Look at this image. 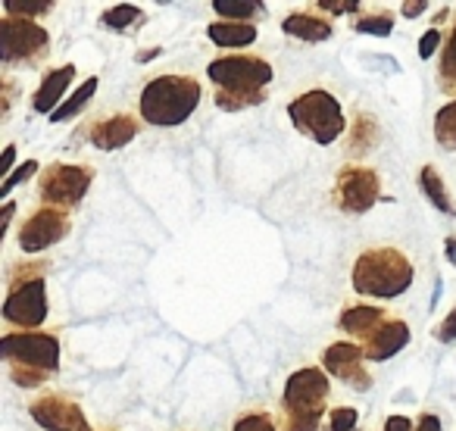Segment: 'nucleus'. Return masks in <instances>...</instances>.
<instances>
[{"label": "nucleus", "instance_id": "nucleus-1", "mask_svg": "<svg viewBox=\"0 0 456 431\" xmlns=\"http://www.w3.org/2000/svg\"><path fill=\"white\" fill-rule=\"evenodd\" d=\"M209 82L216 85V107L225 113L260 107L266 101V88L275 78V69L263 57L250 53H225L207 66Z\"/></svg>", "mask_w": 456, "mask_h": 431}, {"label": "nucleus", "instance_id": "nucleus-2", "mask_svg": "<svg viewBox=\"0 0 456 431\" xmlns=\"http://www.w3.org/2000/svg\"><path fill=\"white\" fill-rule=\"evenodd\" d=\"M0 356L7 360L16 385L41 387L60 369V341L45 331H7L0 337Z\"/></svg>", "mask_w": 456, "mask_h": 431}, {"label": "nucleus", "instance_id": "nucleus-3", "mask_svg": "<svg viewBox=\"0 0 456 431\" xmlns=\"http://www.w3.org/2000/svg\"><path fill=\"white\" fill-rule=\"evenodd\" d=\"M412 279H416V269H412L410 256L400 254L397 248L362 250L354 263V275H350L356 294L379 300H391L406 294Z\"/></svg>", "mask_w": 456, "mask_h": 431}, {"label": "nucleus", "instance_id": "nucleus-4", "mask_svg": "<svg viewBox=\"0 0 456 431\" xmlns=\"http://www.w3.org/2000/svg\"><path fill=\"white\" fill-rule=\"evenodd\" d=\"M141 116L157 128H175L200 107V82L191 76H157L141 91Z\"/></svg>", "mask_w": 456, "mask_h": 431}, {"label": "nucleus", "instance_id": "nucleus-5", "mask_svg": "<svg viewBox=\"0 0 456 431\" xmlns=\"http://www.w3.org/2000/svg\"><path fill=\"white\" fill-rule=\"evenodd\" d=\"M329 372L316 366H304L285 381L281 406H285V431H316L322 425L329 403Z\"/></svg>", "mask_w": 456, "mask_h": 431}, {"label": "nucleus", "instance_id": "nucleus-6", "mask_svg": "<svg viewBox=\"0 0 456 431\" xmlns=\"http://www.w3.org/2000/svg\"><path fill=\"white\" fill-rule=\"evenodd\" d=\"M288 116H291V126L297 128L300 134H306V138H313L322 147L335 144L344 134V128H347L341 103L325 88H310L300 97H294V101L288 103Z\"/></svg>", "mask_w": 456, "mask_h": 431}, {"label": "nucleus", "instance_id": "nucleus-7", "mask_svg": "<svg viewBox=\"0 0 456 431\" xmlns=\"http://www.w3.org/2000/svg\"><path fill=\"white\" fill-rule=\"evenodd\" d=\"M47 263H26V269L10 272V294L4 300V319L20 331H35L47 319Z\"/></svg>", "mask_w": 456, "mask_h": 431}, {"label": "nucleus", "instance_id": "nucleus-8", "mask_svg": "<svg viewBox=\"0 0 456 431\" xmlns=\"http://www.w3.org/2000/svg\"><path fill=\"white\" fill-rule=\"evenodd\" d=\"M51 51V32L32 20L4 16L0 20V63L4 66H35Z\"/></svg>", "mask_w": 456, "mask_h": 431}, {"label": "nucleus", "instance_id": "nucleus-9", "mask_svg": "<svg viewBox=\"0 0 456 431\" xmlns=\"http://www.w3.org/2000/svg\"><path fill=\"white\" fill-rule=\"evenodd\" d=\"M91 182H94V169L85 163H51L41 169L38 175V194L45 207L60 209H76L85 200Z\"/></svg>", "mask_w": 456, "mask_h": 431}, {"label": "nucleus", "instance_id": "nucleus-10", "mask_svg": "<svg viewBox=\"0 0 456 431\" xmlns=\"http://www.w3.org/2000/svg\"><path fill=\"white\" fill-rule=\"evenodd\" d=\"M381 197V178L369 166H344L335 178V203L341 213L362 216Z\"/></svg>", "mask_w": 456, "mask_h": 431}, {"label": "nucleus", "instance_id": "nucleus-11", "mask_svg": "<svg viewBox=\"0 0 456 431\" xmlns=\"http://www.w3.org/2000/svg\"><path fill=\"white\" fill-rule=\"evenodd\" d=\"M72 229L69 209L60 207H41L28 216L20 229V248L22 254H41V250L60 244Z\"/></svg>", "mask_w": 456, "mask_h": 431}, {"label": "nucleus", "instance_id": "nucleus-12", "mask_svg": "<svg viewBox=\"0 0 456 431\" xmlns=\"http://www.w3.org/2000/svg\"><path fill=\"white\" fill-rule=\"evenodd\" d=\"M28 416L45 431H91V422L85 419L82 406L60 394H41L28 403Z\"/></svg>", "mask_w": 456, "mask_h": 431}, {"label": "nucleus", "instance_id": "nucleus-13", "mask_svg": "<svg viewBox=\"0 0 456 431\" xmlns=\"http://www.w3.org/2000/svg\"><path fill=\"white\" fill-rule=\"evenodd\" d=\"M366 350L356 347L354 341H335L322 350V366L329 375H335L338 381L350 385L354 391H369L372 387V375L362 366Z\"/></svg>", "mask_w": 456, "mask_h": 431}, {"label": "nucleus", "instance_id": "nucleus-14", "mask_svg": "<svg viewBox=\"0 0 456 431\" xmlns=\"http://www.w3.org/2000/svg\"><path fill=\"white\" fill-rule=\"evenodd\" d=\"M138 132H141V126L134 116L113 113L88 128V141L97 147V150H119V147L132 144V141L138 138Z\"/></svg>", "mask_w": 456, "mask_h": 431}, {"label": "nucleus", "instance_id": "nucleus-15", "mask_svg": "<svg viewBox=\"0 0 456 431\" xmlns=\"http://www.w3.org/2000/svg\"><path fill=\"white\" fill-rule=\"evenodd\" d=\"M406 344H410V325H406L403 319H387V322L362 344V350H366L369 362H385V360H391L394 354H400Z\"/></svg>", "mask_w": 456, "mask_h": 431}, {"label": "nucleus", "instance_id": "nucleus-16", "mask_svg": "<svg viewBox=\"0 0 456 431\" xmlns=\"http://www.w3.org/2000/svg\"><path fill=\"white\" fill-rule=\"evenodd\" d=\"M72 78H76V66H72V63H66V66H60V69L47 72V76L41 78L35 97H32V110H35V113H57V110L66 103L63 97H66V91H69Z\"/></svg>", "mask_w": 456, "mask_h": 431}, {"label": "nucleus", "instance_id": "nucleus-17", "mask_svg": "<svg viewBox=\"0 0 456 431\" xmlns=\"http://www.w3.org/2000/svg\"><path fill=\"white\" fill-rule=\"evenodd\" d=\"M387 322V313L381 306H369V304H356L347 306L338 319V329L347 337H356V341H369L381 325Z\"/></svg>", "mask_w": 456, "mask_h": 431}, {"label": "nucleus", "instance_id": "nucleus-18", "mask_svg": "<svg viewBox=\"0 0 456 431\" xmlns=\"http://www.w3.org/2000/svg\"><path fill=\"white\" fill-rule=\"evenodd\" d=\"M281 28H285V35H291V38H297V41H306V45H322V41H329L331 35H335L331 20L310 13V10H300V13L285 16Z\"/></svg>", "mask_w": 456, "mask_h": 431}, {"label": "nucleus", "instance_id": "nucleus-19", "mask_svg": "<svg viewBox=\"0 0 456 431\" xmlns=\"http://www.w3.org/2000/svg\"><path fill=\"white\" fill-rule=\"evenodd\" d=\"M209 41L222 51H238V47H250L256 41V26L254 22H209L207 28Z\"/></svg>", "mask_w": 456, "mask_h": 431}, {"label": "nucleus", "instance_id": "nucleus-20", "mask_svg": "<svg viewBox=\"0 0 456 431\" xmlns=\"http://www.w3.org/2000/svg\"><path fill=\"white\" fill-rule=\"evenodd\" d=\"M419 191H422L425 200H428L437 213L456 216V203H453V197H450L447 184H444L441 172H437L435 166H422V172H419Z\"/></svg>", "mask_w": 456, "mask_h": 431}, {"label": "nucleus", "instance_id": "nucleus-21", "mask_svg": "<svg viewBox=\"0 0 456 431\" xmlns=\"http://www.w3.org/2000/svg\"><path fill=\"white\" fill-rule=\"evenodd\" d=\"M213 13H219L225 22H250L266 16L263 0H213Z\"/></svg>", "mask_w": 456, "mask_h": 431}, {"label": "nucleus", "instance_id": "nucleus-22", "mask_svg": "<svg viewBox=\"0 0 456 431\" xmlns=\"http://www.w3.org/2000/svg\"><path fill=\"white\" fill-rule=\"evenodd\" d=\"M375 144H379V122L369 113H360L350 122V144H347L350 157H362V153H369Z\"/></svg>", "mask_w": 456, "mask_h": 431}, {"label": "nucleus", "instance_id": "nucleus-23", "mask_svg": "<svg viewBox=\"0 0 456 431\" xmlns=\"http://www.w3.org/2000/svg\"><path fill=\"white\" fill-rule=\"evenodd\" d=\"M97 85H101V78L97 76H91V78H85L82 85L76 88V94H69L66 97V103L57 110V113H51L47 119L51 122H66V119H72L76 113H82L85 107H88V101L94 97V91H97Z\"/></svg>", "mask_w": 456, "mask_h": 431}, {"label": "nucleus", "instance_id": "nucleus-24", "mask_svg": "<svg viewBox=\"0 0 456 431\" xmlns=\"http://www.w3.org/2000/svg\"><path fill=\"white\" fill-rule=\"evenodd\" d=\"M141 22H144V10L134 7V4H116V7L101 13V26L113 28V32H126V28H134Z\"/></svg>", "mask_w": 456, "mask_h": 431}, {"label": "nucleus", "instance_id": "nucleus-25", "mask_svg": "<svg viewBox=\"0 0 456 431\" xmlns=\"http://www.w3.org/2000/svg\"><path fill=\"white\" fill-rule=\"evenodd\" d=\"M435 141L441 150H456V97L435 113Z\"/></svg>", "mask_w": 456, "mask_h": 431}, {"label": "nucleus", "instance_id": "nucleus-26", "mask_svg": "<svg viewBox=\"0 0 456 431\" xmlns=\"http://www.w3.org/2000/svg\"><path fill=\"white\" fill-rule=\"evenodd\" d=\"M437 82L441 88L447 91H456V16H453V28L450 35L444 38V47H441V66H437Z\"/></svg>", "mask_w": 456, "mask_h": 431}, {"label": "nucleus", "instance_id": "nucleus-27", "mask_svg": "<svg viewBox=\"0 0 456 431\" xmlns=\"http://www.w3.org/2000/svg\"><path fill=\"white\" fill-rule=\"evenodd\" d=\"M53 0H7L4 4V13L16 16V20H38V16H51Z\"/></svg>", "mask_w": 456, "mask_h": 431}, {"label": "nucleus", "instance_id": "nucleus-28", "mask_svg": "<svg viewBox=\"0 0 456 431\" xmlns=\"http://www.w3.org/2000/svg\"><path fill=\"white\" fill-rule=\"evenodd\" d=\"M354 28L360 35H375V38H387V35L394 32V13H387V10H379V13L360 16Z\"/></svg>", "mask_w": 456, "mask_h": 431}, {"label": "nucleus", "instance_id": "nucleus-29", "mask_svg": "<svg viewBox=\"0 0 456 431\" xmlns=\"http://www.w3.org/2000/svg\"><path fill=\"white\" fill-rule=\"evenodd\" d=\"M232 431H279V425H275V419L269 412L254 410V412H244Z\"/></svg>", "mask_w": 456, "mask_h": 431}, {"label": "nucleus", "instance_id": "nucleus-30", "mask_svg": "<svg viewBox=\"0 0 456 431\" xmlns=\"http://www.w3.org/2000/svg\"><path fill=\"white\" fill-rule=\"evenodd\" d=\"M38 159H26V163L22 166H16L13 172H10L7 178H4V182H0V197H10L13 194V188L16 184H22V182H28V178L35 175V172H38Z\"/></svg>", "mask_w": 456, "mask_h": 431}, {"label": "nucleus", "instance_id": "nucleus-31", "mask_svg": "<svg viewBox=\"0 0 456 431\" xmlns=\"http://www.w3.org/2000/svg\"><path fill=\"white\" fill-rule=\"evenodd\" d=\"M356 419H360V412L354 406H335L329 412V431H354Z\"/></svg>", "mask_w": 456, "mask_h": 431}, {"label": "nucleus", "instance_id": "nucleus-32", "mask_svg": "<svg viewBox=\"0 0 456 431\" xmlns=\"http://www.w3.org/2000/svg\"><path fill=\"white\" fill-rule=\"evenodd\" d=\"M316 7L331 16H347V13H360V0H319Z\"/></svg>", "mask_w": 456, "mask_h": 431}, {"label": "nucleus", "instance_id": "nucleus-33", "mask_svg": "<svg viewBox=\"0 0 456 431\" xmlns=\"http://www.w3.org/2000/svg\"><path fill=\"white\" fill-rule=\"evenodd\" d=\"M437 47H444V35H441V28L435 26V28H428L422 38H419V57L428 60L431 53L437 51Z\"/></svg>", "mask_w": 456, "mask_h": 431}, {"label": "nucleus", "instance_id": "nucleus-34", "mask_svg": "<svg viewBox=\"0 0 456 431\" xmlns=\"http://www.w3.org/2000/svg\"><path fill=\"white\" fill-rule=\"evenodd\" d=\"M435 337H437L441 344L456 341V310H450L447 316H444L441 322L435 325Z\"/></svg>", "mask_w": 456, "mask_h": 431}, {"label": "nucleus", "instance_id": "nucleus-35", "mask_svg": "<svg viewBox=\"0 0 456 431\" xmlns=\"http://www.w3.org/2000/svg\"><path fill=\"white\" fill-rule=\"evenodd\" d=\"M385 431H416L412 428V419L410 416H387V422H385Z\"/></svg>", "mask_w": 456, "mask_h": 431}, {"label": "nucleus", "instance_id": "nucleus-36", "mask_svg": "<svg viewBox=\"0 0 456 431\" xmlns=\"http://www.w3.org/2000/svg\"><path fill=\"white\" fill-rule=\"evenodd\" d=\"M13 169H16V147L7 144V150H4V159H0V175L7 178Z\"/></svg>", "mask_w": 456, "mask_h": 431}, {"label": "nucleus", "instance_id": "nucleus-37", "mask_svg": "<svg viewBox=\"0 0 456 431\" xmlns=\"http://www.w3.org/2000/svg\"><path fill=\"white\" fill-rule=\"evenodd\" d=\"M425 10H428V4H425V0H410V4H403V7H400V13H403L406 20H416V16H422Z\"/></svg>", "mask_w": 456, "mask_h": 431}, {"label": "nucleus", "instance_id": "nucleus-38", "mask_svg": "<svg viewBox=\"0 0 456 431\" xmlns=\"http://www.w3.org/2000/svg\"><path fill=\"white\" fill-rule=\"evenodd\" d=\"M13 216H16V203L7 200V203H4V213H0V238L7 235L10 223H13Z\"/></svg>", "mask_w": 456, "mask_h": 431}, {"label": "nucleus", "instance_id": "nucleus-39", "mask_svg": "<svg viewBox=\"0 0 456 431\" xmlns=\"http://www.w3.org/2000/svg\"><path fill=\"white\" fill-rule=\"evenodd\" d=\"M416 431H444L441 428V419H437L435 412H425V416L416 422Z\"/></svg>", "mask_w": 456, "mask_h": 431}, {"label": "nucleus", "instance_id": "nucleus-40", "mask_svg": "<svg viewBox=\"0 0 456 431\" xmlns=\"http://www.w3.org/2000/svg\"><path fill=\"white\" fill-rule=\"evenodd\" d=\"M153 57H159V47H151V51H141V53H138V63H144V60H153Z\"/></svg>", "mask_w": 456, "mask_h": 431}, {"label": "nucleus", "instance_id": "nucleus-41", "mask_svg": "<svg viewBox=\"0 0 456 431\" xmlns=\"http://www.w3.org/2000/svg\"><path fill=\"white\" fill-rule=\"evenodd\" d=\"M444 250H447L450 263H453V266H456V238H450V241H447V248H444Z\"/></svg>", "mask_w": 456, "mask_h": 431}]
</instances>
